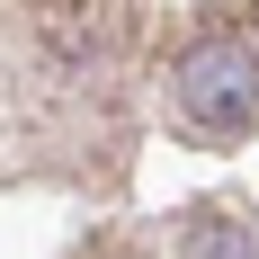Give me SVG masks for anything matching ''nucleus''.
I'll use <instances>...</instances> for the list:
<instances>
[{
    "instance_id": "nucleus-2",
    "label": "nucleus",
    "mask_w": 259,
    "mask_h": 259,
    "mask_svg": "<svg viewBox=\"0 0 259 259\" xmlns=\"http://www.w3.org/2000/svg\"><path fill=\"white\" fill-rule=\"evenodd\" d=\"M170 259H259V241L241 233V224H197V233H188Z\"/></svg>"
},
{
    "instance_id": "nucleus-1",
    "label": "nucleus",
    "mask_w": 259,
    "mask_h": 259,
    "mask_svg": "<svg viewBox=\"0 0 259 259\" xmlns=\"http://www.w3.org/2000/svg\"><path fill=\"white\" fill-rule=\"evenodd\" d=\"M170 107H179L188 134H206V143H233L241 125L259 116V54L241 45L233 27H206V36H188L170 54Z\"/></svg>"
}]
</instances>
